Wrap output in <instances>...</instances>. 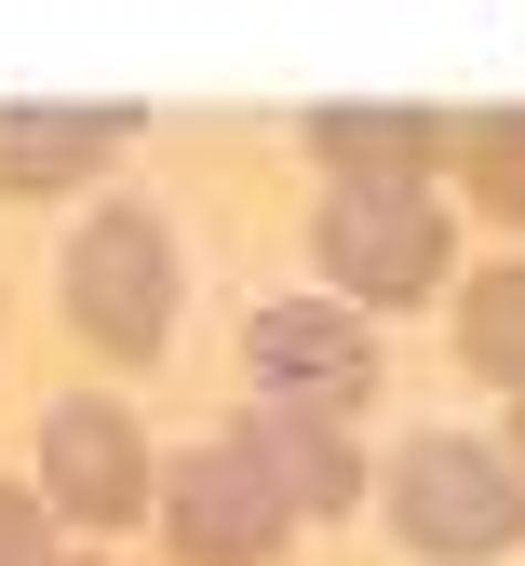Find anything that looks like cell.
I'll return each mask as SVG.
<instances>
[{
    "label": "cell",
    "mask_w": 525,
    "mask_h": 566,
    "mask_svg": "<svg viewBox=\"0 0 525 566\" xmlns=\"http://www.w3.org/2000/svg\"><path fill=\"white\" fill-rule=\"evenodd\" d=\"M378 500H391V539L431 553V566H485V553L525 539V472L485 432H418V446H391Z\"/></svg>",
    "instance_id": "obj_1"
},
{
    "label": "cell",
    "mask_w": 525,
    "mask_h": 566,
    "mask_svg": "<svg viewBox=\"0 0 525 566\" xmlns=\"http://www.w3.org/2000/svg\"><path fill=\"white\" fill-rule=\"evenodd\" d=\"M67 324L108 365H162V337H176V230L148 202H95L67 230Z\"/></svg>",
    "instance_id": "obj_2"
},
{
    "label": "cell",
    "mask_w": 525,
    "mask_h": 566,
    "mask_svg": "<svg viewBox=\"0 0 525 566\" xmlns=\"http://www.w3.org/2000/svg\"><path fill=\"white\" fill-rule=\"evenodd\" d=\"M311 256H324V297H337V311H418L431 283L459 270L431 189H324Z\"/></svg>",
    "instance_id": "obj_3"
},
{
    "label": "cell",
    "mask_w": 525,
    "mask_h": 566,
    "mask_svg": "<svg viewBox=\"0 0 525 566\" xmlns=\"http://www.w3.org/2000/svg\"><path fill=\"white\" fill-rule=\"evenodd\" d=\"M41 513L54 526H135L148 485H162V459H148V432L122 418V391H54L41 405Z\"/></svg>",
    "instance_id": "obj_4"
},
{
    "label": "cell",
    "mask_w": 525,
    "mask_h": 566,
    "mask_svg": "<svg viewBox=\"0 0 525 566\" xmlns=\"http://www.w3.org/2000/svg\"><path fill=\"white\" fill-rule=\"evenodd\" d=\"M243 378L270 405L364 418L391 365H378V337H364V311H337V297H270V311H243Z\"/></svg>",
    "instance_id": "obj_5"
},
{
    "label": "cell",
    "mask_w": 525,
    "mask_h": 566,
    "mask_svg": "<svg viewBox=\"0 0 525 566\" xmlns=\"http://www.w3.org/2000/svg\"><path fill=\"white\" fill-rule=\"evenodd\" d=\"M148 513H162V539H176V566H270L296 526H283V500L230 459V446H176L162 459V485H148Z\"/></svg>",
    "instance_id": "obj_6"
},
{
    "label": "cell",
    "mask_w": 525,
    "mask_h": 566,
    "mask_svg": "<svg viewBox=\"0 0 525 566\" xmlns=\"http://www.w3.org/2000/svg\"><path fill=\"white\" fill-rule=\"evenodd\" d=\"M216 446H230L256 485H270V500H283V526H337L350 500H364V485H378V472H364V446H350V418H311V405H243L230 418V432H216Z\"/></svg>",
    "instance_id": "obj_7"
},
{
    "label": "cell",
    "mask_w": 525,
    "mask_h": 566,
    "mask_svg": "<svg viewBox=\"0 0 525 566\" xmlns=\"http://www.w3.org/2000/svg\"><path fill=\"white\" fill-rule=\"evenodd\" d=\"M122 135L135 108H95V95H14L0 108V202H54V189H82L95 163H122Z\"/></svg>",
    "instance_id": "obj_8"
},
{
    "label": "cell",
    "mask_w": 525,
    "mask_h": 566,
    "mask_svg": "<svg viewBox=\"0 0 525 566\" xmlns=\"http://www.w3.org/2000/svg\"><path fill=\"white\" fill-rule=\"evenodd\" d=\"M311 163H324V189H431V163H444V122L431 108H311Z\"/></svg>",
    "instance_id": "obj_9"
},
{
    "label": "cell",
    "mask_w": 525,
    "mask_h": 566,
    "mask_svg": "<svg viewBox=\"0 0 525 566\" xmlns=\"http://www.w3.org/2000/svg\"><path fill=\"white\" fill-rule=\"evenodd\" d=\"M444 163H459V189L498 230H525V108H459L444 122Z\"/></svg>",
    "instance_id": "obj_10"
},
{
    "label": "cell",
    "mask_w": 525,
    "mask_h": 566,
    "mask_svg": "<svg viewBox=\"0 0 525 566\" xmlns=\"http://www.w3.org/2000/svg\"><path fill=\"white\" fill-rule=\"evenodd\" d=\"M459 365L498 378V391H525V256H498V270L459 283Z\"/></svg>",
    "instance_id": "obj_11"
},
{
    "label": "cell",
    "mask_w": 525,
    "mask_h": 566,
    "mask_svg": "<svg viewBox=\"0 0 525 566\" xmlns=\"http://www.w3.org/2000/svg\"><path fill=\"white\" fill-rule=\"evenodd\" d=\"M0 566H54V513H41V485L0 472Z\"/></svg>",
    "instance_id": "obj_12"
},
{
    "label": "cell",
    "mask_w": 525,
    "mask_h": 566,
    "mask_svg": "<svg viewBox=\"0 0 525 566\" xmlns=\"http://www.w3.org/2000/svg\"><path fill=\"white\" fill-rule=\"evenodd\" d=\"M498 459H512V472H525V391H512V432H498Z\"/></svg>",
    "instance_id": "obj_13"
},
{
    "label": "cell",
    "mask_w": 525,
    "mask_h": 566,
    "mask_svg": "<svg viewBox=\"0 0 525 566\" xmlns=\"http://www.w3.org/2000/svg\"><path fill=\"white\" fill-rule=\"evenodd\" d=\"M54 566H95V553H54Z\"/></svg>",
    "instance_id": "obj_14"
}]
</instances>
